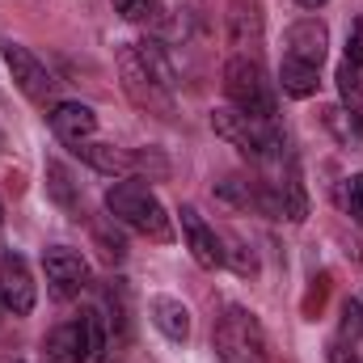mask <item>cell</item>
Listing matches in <instances>:
<instances>
[{"label": "cell", "mask_w": 363, "mask_h": 363, "mask_svg": "<svg viewBox=\"0 0 363 363\" xmlns=\"http://www.w3.org/2000/svg\"><path fill=\"white\" fill-rule=\"evenodd\" d=\"M77 338H81V363H101L106 342H110V325L97 308H85L77 317Z\"/></svg>", "instance_id": "14"}, {"label": "cell", "mask_w": 363, "mask_h": 363, "mask_svg": "<svg viewBox=\"0 0 363 363\" xmlns=\"http://www.w3.org/2000/svg\"><path fill=\"white\" fill-rule=\"evenodd\" d=\"M283 55L321 68L325 55H330V30H325V21H321V17H300V21H291L287 34H283Z\"/></svg>", "instance_id": "9"}, {"label": "cell", "mask_w": 363, "mask_h": 363, "mask_svg": "<svg viewBox=\"0 0 363 363\" xmlns=\"http://www.w3.org/2000/svg\"><path fill=\"white\" fill-rule=\"evenodd\" d=\"M0 55H4V68H9L13 85L26 93L30 101H47V97L55 93V77L47 72V64H43L30 47H21V43H0Z\"/></svg>", "instance_id": "7"}, {"label": "cell", "mask_w": 363, "mask_h": 363, "mask_svg": "<svg viewBox=\"0 0 363 363\" xmlns=\"http://www.w3.org/2000/svg\"><path fill=\"white\" fill-rule=\"evenodd\" d=\"M4 313H9V308H4V300H0V317H4Z\"/></svg>", "instance_id": "28"}, {"label": "cell", "mask_w": 363, "mask_h": 363, "mask_svg": "<svg viewBox=\"0 0 363 363\" xmlns=\"http://www.w3.org/2000/svg\"><path fill=\"white\" fill-rule=\"evenodd\" d=\"M106 211H110L123 228H131V233H140V237H148V241H161V245L174 241V224H169L161 199H157L144 182L118 178L106 190Z\"/></svg>", "instance_id": "1"}, {"label": "cell", "mask_w": 363, "mask_h": 363, "mask_svg": "<svg viewBox=\"0 0 363 363\" xmlns=\"http://www.w3.org/2000/svg\"><path fill=\"white\" fill-rule=\"evenodd\" d=\"M359 304H363V296H359Z\"/></svg>", "instance_id": "29"}, {"label": "cell", "mask_w": 363, "mask_h": 363, "mask_svg": "<svg viewBox=\"0 0 363 363\" xmlns=\"http://www.w3.org/2000/svg\"><path fill=\"white\" fill-rule=\"evenodd\" d=\"M148 313H152V325H157L169 342H186V338H190V308H186L182 300H174V296H152Z\"/></svg>", "instance_id": "13"}, {"label": "cell", "mask_w": 363, "mask_h": 363, "mask_svg": "<svg viewBox=\"0 0 363 363\" xmlns=\"http://www.w3.org/2000/svg\"><path fill=\"white\" fill-rule=\"evenodd\" d=\"M114 9L123 13V21H131V26H161L165 17V9H161V0H114Z\"/></svg>", "instance_id": "20"}, {"label": "cell", "mask_w": 363, "mask_h": 363, "mask_svg": "<svg viewBox=\"0 0 363 363\" xmlns=\"http://www.w3.org/2000/svg\"><path fill=\"white\" fill-rule=\"evenodd\" d=\"M224 267H233L237 274H258V258H254V250H250L241 237H228V250H224Z\"/></svg>", "instance_id": "22"}, {"label": "cell", "mask_w": 363, "mask_h": 363, "mask_svg": "<svg viewBox=\"0 0 363 363\" xmlns=\"http://www.w3.org/2000/svg\"><path fill=\"white\" fill-rule=\"evenodd\" d=\"M118 228H123V224H118L114 216L93 220V241L101 245V258H106V262H123V258H127V237H123Z\"/></svg>", "instance_id": "19"}, {"label": "cell", "mask_w": 363, "mask_h": 363, "mask_svg": "<svg viewBox=\"0 0 363 363\" xmlns=\"http://www.w3.org/2000/svg\"><path fill=\"white\" fill-rule=\"evenodd\" d=\"M211 131L258 165L283 157V131L274 127V118H250L237 106H220V110H211Z\"/></svg>", "instance_id": "2"}, {"label": "cell", "mask_w": 363, "mask_h": 363, "mask_svg": "<svg viewBox=\"0 0 363 363\" xmlns=\"http://www.w3.org/2000/svg\"><path fill=\"white\" fill-rule=\"evenodd\" d=\"M330 363H363V351H355V347H342V342H334V347H330Z\"/></svg>", "instance_id": "25"}, {"label": "cell", "mask_w": 363, "mask_h": 363, "mask_svg": "<svg viewBox=\"0 0 363 363\" xmlns=\"http://www.w3.org/2000/svg\"><path fill=\"white\" fill-rule=\"evenodd\" d=\"M342 203H347V211H351V220L363 228V174L347 182V190H342Z\"/></svg>", "instance_id": "24"}, {"label": "cell", "mask_w": 363, "mask_h": 363, "mask_svg": "<svg viewBox=\"0 0 363 363\" xmlns=\"http://www.w3.org/2000/svg\"><path fill=\"white\" fill-rule=\"evenodd\" d=\"M0 224H4V203H0Z\"/></svg>", "instance_id": "27"}, {"label": "cell", "mask_w": 363, "mask_h": 363, "mask_svg": "<svg viewBox=\"0 0 363 363\" xmlns=\"http://www.w3.org/2000/svg\"><path fill=\"white\" fill-rule=\"evenodd\" d=\"M118 81H123V93L131 97L135 110H144V114H152V118H174V114H178L174 89L144 64V55H140L135 43L118 47Z\"/></svg>", "instance_id": "4"}, {"label": "cell", "mask_w": 363, "mask_h": 363, "mask_svg": "<svg viewBox=\"0 0 363 363\" xmlns=\"http://www.w3.org/2000/svg\"><path fill=\"white\" fill-rule=\"evenodd\" d=\"M47 194H51L64 211H72V216L81 211V186L72 182V174H68L60 161H47ZM77 220H81V216H77Z\"/></svg>", "instance_id": "16"}, {"label": "cell", "mask_w": 363, "mask_h": 363, "mask_svg": "<svg viewBox=\"0 0 363 363\" xmlns=\"http://www.w3.org/2000/svg\"><path fill=\"white\" fill-rule=\"evenodd\" d=\"M279 85L287 97H313L317 85H321V68H313V64H300V60H287L283 55V64H279Z\"/></svg>", "instance_id": "15"}, {"label": "cell", "mask_w": 363, "mask_h": 363, "mask_svg": "<svg viewBox=\"0 0 363 363\" xmlns=\"http://www.w3.org/2000/svg\"><path fill=\"white\" fill-rule=\"evenodd\" d=\"M211 351L220 355V363H267L271 359L262 321L250 308H241V304H228L216 317V325H211Z\"/></svg>", "instance_id": "3"}, {"label": "cell", "mask_w": 363, "mask_h": 363, "mask_svg": "<svg viewBox=\"0 0 363 363\" xmlns=\"http://www.w3.org/2000/svg\"><path fill=\"white\" fill-rule=\"evenodd\" d=\"M0 300H4V308L13 317H30L34 313V300H38L26 258L13 254V250H0Z\"/></svg>", "instance_id": "8"}, {"label": "cell", "mask_w": 363, "mask_h": 363, "mask_svg": "<svg viewBox=\"0 0 363 363\" xmlns=\"http://www.w3.org/2000/svg\"><path fill=\"white\" fill-rule=\"evenodd\" d=\"M216 194H220L224 203L241 207V211H250V207L258 203V194H254V182H245V178H224L220 186H216Z\"/></svg>", "instance_id": "21"}, {"label": "cell", "mask_w": 363, "mask_h": 363, "mask_svg": "<svg viewBox=\"0 0 363 363\" xmlns=\"http://www.w3.org/2000/svg\"><path fill=\"white\" fill-rule=\"evenodd\" d=\"M262 0H228V43L237 47V55L258 60L262 51Z\"/></svg>", "instance_id": "10"}, {"label": "cell", "mask_w": 363, "mask_h": 363, "mask_svg": "<svg viewBox=\"0 0 363 363\" xmlns=\"http://www.w3.org/2000/svg\"><path fill=\"white\" fill-rule=\"evenodd\" d=\"M300 4H304V9H321L325 0H300Z\"/></svg>", "instance_id": "26"}, {"label": "cell", "mask_w": 363, "mask_h": 363, "mask_svg": "<svg viewBox=\"0 0 363 363\" xmlns=\"http://www.w3.org/2000/svg\"><path fill=\"white\" fill-rule=\"evenodd\" d=\"M47 123H51V131L68 148L89 144L93 135H97V114H93V106H85V101H55L51 114H47Z\"/></svg>", "instance_id": "12"}, {"label": "cell", "mask_w": 363, "mask_h": 363, "mask_svg": "<svg viewBox=\"0 0 363 363\" xmlns=\"http://www.w3.org/2000/svg\"><path fill=\"white\" fill-rule=\"evenodd\" d=\"M321 123L338 135V144H359L363 140V114L347 110V106H325L321 110Z\"/></svg>", "instance_id": "18"}, {"label": "cell", "mask_w": 363, "mask_h": 363, "mask_svg": "<svg viewBox=\"0 0 363 363\" xmlns=\"http://www.w3.org/2000/svg\"><path fill=\"white\" fill-rule=\"evenodd\" d=\"M182 233H186V250H190V258L203 267V271H220L224 267V241H220V233L194 211V207H182Z\"/></svg>", "instance_id": "11"}, {"label": "cell", "mask_w": 363, "mask_h": 363, "mask_svg": "<svg viewBox=\"0 0 363 363\" xmlns=\"http://www.w3.org/2000/svg\"><path fill=\"white\" fill-rule=\"evenodd\" d=\"M342 64L363 68V17H355L351 30H347V55H342Z\"/></svg>", "instance_id": "23"}, {"label": "cell", "mask_w": 363, "mask_h": 363, "mask_svg": "<svg viewBox=\"0 0 363 363\" xmlns=\"http://www.w3.org/2000/svg\"><path fill=\"white\" fill-rule=\"evenodd\" d=\"M224 93H228V106H237L241 114L250 118H274V89L262 72L258 60L250 55H233L224 64Z\"/></svg>", "instance_id": "5"}, {"label": "cell", "mask_w": 363, "mask_h": 363, "mask_svg": "<svg viewBox=\"0 0 363 363\" xmlns=\"http://www.w3.org/2000/svg\"><path fill=\"white\" fill-rule=\"evenodd\" d=\"M47 351V363H81V338H77V321L68 325H55L43 342Z\"/></svg>", "instance_id": "17"}, {"label": "cell", "mask_w": 363, "mask_h": 363, "mask_svg": "<svg viewBox=\"0 0 363 363\" xmlns=\"http://www.w3.org/2000/svg\"><path fill=\"white\" fill-rule=\"evenodd\" d=\"M43 274H47V287L55 300H77L89 287L93 271L72 245H51V250H43Z\"/></svg>", "instance_id": "6"}]
</instances>
